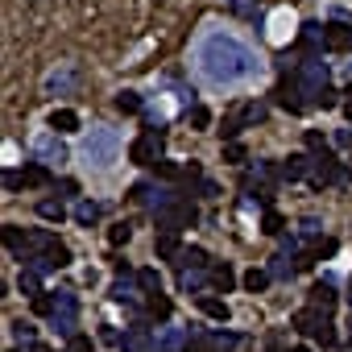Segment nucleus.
I'll return each instance as SVG.
<instances>
[{"mask_svg": "<svg viewBox=\"0 0 352 352\" xmlns=\"http://www.w3.org/2000/svg\"><path fill=\"white\" fill-rule=\"evenodd\" d=\"M195 67H199V75H204L212 87H236V83H249V79L261 75L257 54H253L241 38H232V34H224V30H212V34L199 38V46H195Z\"/></svg>", "mask_w": 352, "mask_h": 352, "instance_id": "f257e3e1", "label": "nucleus"}, {"mask_svg": "<svg viewBox=\"0 0 352 352\" xmlns=\"http://www.w3.org/2000/svg\"><path fill=\"white\" fill-rule=\"evenodd\" d=\"M79 153H83V162L91 166V170H108L116 157H120V137H116V129H91L87 137H83V145H79Z\"/></svg>", "mask_w": 352, "mask_h": 352, "instance_id": "f03ea898", "label": "nucleus"}, {"mask_svg": "<svg viewBox=\"0 0 352 352\" xmlns=\"http://www.w3.org/2000/svg\"><path fill=\"white\" fill-rule=\"evenodd\" d=\"M290 327L294 331H302V336H311L315 344H323V348H336V323H331V315L327 311H319V307H302V311H294V319H290Z\"/></svg>", "mask_w": 352, "mask_h": 352, "instance_id": "7ed1b4c3", "label": "nucleus"}, {"mask_svg": "<svg viewBox=\"0 0 352 352\" xmlns=\"http://www.w3.org/2000/svg\"><path fill=\"white\" fill-rule=\"evenodd\" d=\"M195 204L191 199H183V195H170L162 208H157V228L162 232H179V228H191L195 224Z\"/></svg>", "mask_w": 352, "mask_h": 352, "instance_id": "20e7f679", "label": "nucleus"}, {"mask_svg": "<svg viewBox=\"0 0 352 352\" xmlns=\"http://www.w3.org/2000/svg\"><path fill=\"white\" fill-rule=\"evenodd\" d=\"M162 145H166V133H162V129H145V133L129 145V162L153 166V162H162Z\"/></svg>", "mask_w": 352, "mask_h": 352, "instance_id": "39448f33", "label": "nucleus"}, {"mask_svg": "<svg viewBox=\"0 0 352 352\" xmlns=\"http://www.w3.org/2000/svg\"><path fill=\"white\" fill-rule=\"evenodd\" d=\"M311 183L315 187H327V183H352V170L348 166H340L331 153H315V170H311Z\"/></svg>", "mask_w": 352, "mask_h": 352, "instance_id": "423d86ee", "label": "nucleus"}, {"mask_svg": "<svg viewBox=\"0 0 352 352\" xmlns=\"http://www.w3.org/2000/svg\"><path fill=\"white\" fill-rule=\"evenodd\" d=\"M5 187L21 191V187H50V170L46 162H30L25 170H5Z\"/></svg>", "mask_w": 352, "mask_h": 352, "instance_id": "0eeeda50", "label": "nucleus"}, {"mask_svg": "<svg viewBox=\"0 0 352 352\" xmlns=\"http://www.w3.org/2000/svg\"><path fill=\"white\" fill-rule=\"evenodd\" d=\"M54 331H63V336H75V319H79V302H75V294H67V290H58V307H54Z\"/></svg>", "mask_w": 352, "mask_h": 352, "instance_id": "6e6552de", "label": "nucleus"}, {"mask_svg": "<svg viewBox=\"0 0 352 352\" xmlns=\"http://www.w3.org/2000/svg\"><path fill=\"white\" fill-rule=\"evenodd\" d=\"M278 104H282L286 112H294V116L311 108V104L302 100V87H298V79H294V75H282V83H278Z\"/></svg>", "mask_w": 352, "mask_h": 352, "instance_id": "1a4fd4ad", "label": "nucleus"}, {"mask_svg": "<svg viewBox=\"0 0 352 352\" xmlns=\"http://www.w3.org/2000/svg\"><path fill=\"white\" fill-rule=\"evenodd\" d=\"M261 120H265V108H261V104H245V108H236V112L224 120L220 133H224V137H236L245 124H261Z\"/></svg>", "mask_w": 352, "mask_h": 352, "instance_id": "9d476101", "label": "nucleus"}, {"mask_svg": "<svg viewBox=\"0 0 352 352\" xmlns=\"http://www.w3.org/2000/svg\"><path fill=\"white\" fill-rule=\"evenodd\" d=\"M323 50H327V54H348V50H352V25L327 21V25H323Z\"/></svg>", "mask_w": 352, "mask_h": 352, "instance_id": "9b49d317", "label": "nucleus"}, {"mask_svg": "<svg viewBox=\"0 0 352 352\" xmlns=\"http://www.w3.org/2000/svg\"><path fill=\"white\" fill-rule=\"evenodd\" d=\"M311 170H315V157H307V153H290V157L278 166L282 183H298V179H311Z\"/></svg>", "mask_w": 352, "mask_h": 352, "instance_id": "f8f14e48", "label": "nucleus"}, {"mask_svg": "<svg viewBox=\"0 0 352 352\" xmlns=\"http://www.w3.org/2000/svg\"><path fill=\"white\" fill-rule=\"evenodd\" d=\"M34 241H38V232H25V228H17V224L5 228V245H9V253H17L21 261L34 257Z\"/></svg>", "mask_w": 352, "mask_h": 352, "instance_id": "ddd939ff", "label": "nucleus"}, {"mask_svg": "<svg viewBox=\"0 0 352 352\" xmlns=\"http://www.w3.org/2000/svg\"><path fill=\"white\" fill-rule=\"evenodd\" d=\"M336 253V236H311V249L298 257V270H311L315 261H323V257H331Z\"/></svg>", "mask_w": 352, "mask_h": 352, "instance_id": "4468645a", "label": "nucleus"}, {"mask_svg": "<svg viewBox=\"0 0 352 352\" xmlns=\"http://www.w3.org/2000/svg\"><path fill=\"white\" fill-rule=\"evenodd\" d=\"M34 153H38V162H67V149H63V141H58V133L54 137H38L34 141Z\"/></svg>", "mask_w": 352, "mask_h": 352, "instance_id": "2eb2a0df", "label": "nucleus"}, {"mask_svg": "<svg viewBox=\"0 0 352 352\" xmlns=\"http://www.w3.org/2000/svg\"><path fill=\"white\" fill-rule=\"evenodd\" d=\"M311 307H319V311H327V315L336 311V286H331L327 278L311 286Z\"/></svg>", "mask_w": 352, "mask_h": 352, "instance_id": "dca6fc26", "label": "nucleus"}, {"mask_svg": "<svg viewBox=\"0 0 352 352\" xmlns=\"http://www.w3.org/2000/svg\"><path fill=\"white\" fill-rule=\"evenodd\" d=\"M157 257H162V261L183 257V241H179V232H162V236H157Z\"/></svg>", "mask_w": 352, "mask_h": 352, "instance_id": "f3484780", "label": "nucleus"}, {"mask_svg": "<svg viewBox=\"0 0 352 352\" xmlns=\"http://www.w3.org/2000/svg\"><path fill=\"white\" fill-rule=\"evenodd\" d=\"M50 129H54V133H75V129H79V112L54 108V112H50Z\"/></svg>", "mask_w": 352, "mask_h": 352, "instance_id": "a211bd4d", "label": "nucleus"}, {"mask_svg": "<svg viewBox=\"0 0 352 352\" xmlns=\"http://www.w3.org/2000/svg\"><path fill=\"white\" fill-rule=\"evenodd\" d=\"M100 216H104V208H100L96 199H79V204H75V220H79L83 228H91Z\"/></svg>", "mask_w": 352, "mask_h": 352, "instance_id": "6ab92c4d", "label": "nucleus"}, {"mask_svg": "<svg viewBox=\"0 0 352 352\" xmlns=\"http://www.w3.org/2000/svg\"><path fill=\"white\" fill-rule=\"evenodd\" d=\"M212 286H216L220 294H228V290L236 286V274H232V265H228V261H220V265H212Z\"/></svg>", "mask_w": 352, "mask_h": 352, "instance_id": "aec40b11", "label": "nucleus"}, {"mask_svg": "<svg viewBox=\"0 0 352 352\" xmlns=\"http://www.w3.org/2000/svg\"><path fill=\"white\" fill-rule=\"evenodd\" d=\"M270 278H274L270 270H257V265H253V270H249V274H245L241 282H245V290H249V294H261V290L270 286Z\"/></svg>", "mask_w": 352, "mask_h": 352, "instance_id": "412c9836", "label": "nucleus"}, {"mask_svg": "<svg viewBox=\"0 0 352 352\" xmlns=\"http://www.w3.org/2000/svg\"><path fill=\"white\" fill-rule=\"evenodd\" d=\"M174 265H179V274H183V270H204V265H208V253H204V249H183V257L174 261Z\"/></svg>", "mask_w": 352, "mask_h": 352, "instance_id": "4be33fe9", "label": "nucleus"}, {"mask_svg": "<svg viewBox=\"0 0 352 352\" xmlns=\"http://www.w3.org/2000/svg\"><path fill=\"white\" fill-rule=\"evenodd\" d=\"M145 315L149 319H170V298L166 294H149L145 298Z\"/></svg>", "mask_w": 352, "mask_h": 352, "instance_id": "5701e85b", "label": "nucleus"}, {"mask_svg": "<svg viewBox=\"0 0 352 352\" xmlns=\"http://www.w3.org/2000/svg\"><path fill=\"white\" fill-rule=\"evenodd\" d=\"M199 311H204L208 319H220V323L228 319V302H220V298H208V294L199 298Z\"/></svg>", "mask_w": 352, "mask_h": 352, "instance_id": "b1692460", "label": "nucleus"}, {"mask_svg": "<svg viewBox=\"0 0 352 352\" xmlns=\"http://www.w3.org/2000/svg\"><path fill=\"white\" fill-rule=\"evenodd\" d=\"M137 286H141L145 294H162V278H157V270H137Z\"/></svg>", "mask_w": 352, "mask_h": 352, "instance_id": "393cba45", "label": "nucleus"}, {"mask_svg": "<svg viewBox=\"0 0 352 352\" xmlns=\"http://www.w3.org/2000/svg\"><path fill=\"white\" fill-rule=\"evenodd\" d=\"M153 174H157V179H170V183H174V179H183L187 170H183L179 162H166V157H162V162H153Z\"/></svg>", "mask_w": 352, "mask_h": 352, "instance_id": "a878e982", "label": "nucleus"}, {"mask_svg": "<svg viewBox=\"0 0 352 352\" xmlns=\"http://www.w3.org/2000/svg\"><path fill=\"white\" fill-rule=\"evenodd\" d=\"M116 112H124V116L141 112V96H137V91H120V96H116Z\"/></svg>", "mask_w": 352, "mask_h": 352, "instance_id": "bb28decb", "label": "nucleus"}, {"mask_svg": "<svg viewBox=\"0 0 352 352\" xmlns=\"http://www.w3.org/2000/svg\"><path fill=\"white\" fill-rule=\"evenodd\" d=\"M17 286H21V294H34V298H42V282H38V274H34V270H21Z\"/></svg>", "mask_w": 352, "mask_h": 352, "instance_id": "cd10ccee", "label": "nucleus"}, {"mask_svg": "<svg viewBox=\"0 0 352 352\" xmlns=\"http://www.w3.org/2000/svg\"><path fill=\"white\" fill-rule=\"evenodd\" d=\"M183 352H220V344H216L212 336H191V340L183 344Z\"/></svg>", "mask_w": 352, "mask_h": 352, "instance_id": "c85d7f7f", "label": "nucleus"}, {"mask_svg": "<svg viewBox=\"0 0 352 352\" xmlns=\"http://www.w3.org/2000/svg\"><path fill=\"white\" fill-rule=\"evenodd\" d=\"M38 216H42V220H63L67 208H63L58 199H42V204H38Z\"/></svg>", "mask_w": 352, "mask_h": 352, "instance_id": "c756f323", "label": "nucleus"}, {"mask_svg": "<svg viewBox=\"0 0 352 352\" xmlns=\"http://www.w3.org/2000/svg\"><path fill=\"white\" fill-rule=\"evenodd\" d=\"M282 228H286V220H282V212H274V208H270V212L261 216V232H270V236H278Z\"/></svg>", "mask_w": 352, "mask_h": 352, "instance_id": "7c9ffc66", "label": "nucleus"}, {"mask_svg": "<svg viewBox=\"0 0 352 352\" xmlns=\"http://www.w3.org/2000/svg\"><path fill=\"white\" fill-rule=\"evenodd\" d=\"M129 236H133V228H129L124 220H116V224L108 228V245H129Z\"/></svg>", "mask_w": 352, "mask_h": 352, "instance_id": "2f4dec72", "label": "nucleus"}, {"mask_svg": "<svg viewBox=\"0 0 352 352\" xmlns=\"http://www.w3.org/2000/svg\"><path fill=\"white\" fill-rule=\"evenodd\" d=\"M71 83H75V71H71V67H67V71H63V75H58V71H54V75H50V79H46V87H50V91H58V87H71Z\"/></svg>", "mask_w": 352, "mask_h": 352, "instance_id": "473e14b6", "label": "nucleus"}, {"mask_svg": "<svg viewBox=\"0 0 352 352\" xmlns=\"http://www.w3.org/2000/svg\"><path fill=\"white\" fill-rule=\"evenodd\" d=\"M228 9H232L236 17H257V5H253V0H228Z\"/></svg>", "mask_w": 352, "mask_h": 352, "instance_id": "72a5a7b5", "label": "nucleus"}, {"mask_svg": "<svg viewBox=\"0 0 352 352\" xmlns=\"http://www.w3.org/2000/svg\"><path fill=\"white\" fill-rule=\"evenodd\" d=\"M124 278H129V274H124ZM124 278H120V282L112 286V298H116V302H133V286H129Z\"/></svg>", "mask_w": 352, "mask_h": 352, "instance_id": "f704fd0d", "label": "nucleus"}, {"mask_svg": "<svg viewBox=\"0 0 352 352\" xmlns=\"http://www.w3.org/2000/svg\"><path fill=\"white\" fill-rule=\"evenodd\" d=\"M191 124H195V129H208V124H212V112H208V108H191Z\"/></svg>", "mask_w": 352, "mask_h": 352, "instance_id": "c9c22d12", "label": "nucleus"}, {"mask_svg": "<svg viewBox=\"0 0 352 352\" xmlns=\"http://www.w3.org/2000/svg\"><path fill=\"white\" fill-rule=\"evenodd\" d=\"M307 149H315V153H327V141H323V133H307Z\"/></svg>", "mask_w": 352, "mask_h": 352, "instance_id": "e433bc0d", "label": "nucleus"}, {"mask_svg": "<svg viewBox=\"0 0 352 352\" xmlns=\"http://www.w3.org/2000/svg\"><path fill=\"white\" fill-rule=\"evenodd\" d=\"M270 274H274V278H286V274H294V270L286 265V253H278V257H274V270H270Z\"/></svg>", "mask_w": 352, "mask_h": 352, "instance_id": "4c0bfd02", "label": "nucleus"}, {"mask_svg": "<svg viewBox=\"0 0 352 352\" xmlns=\"http://www.w3.org/2000/svg\"><path fill=\"white\" fill-rule=\"evenodd\" d=\"M179 278H183V290H199V286H204V278H199V274H191V270H183Z\"/></svg>", "mask_w": 352, "mask_h": 352, "instance_id": "58836bf2", "label": "nucleus"}, {"mask_svg": "<svg viewBox=\"0 0 352 352\" xmlns=\"http://www.w3.org/2000/svg\"><path fill=\"white\" fill-rule=\"evenodd\" d=\"M71 352H91V340L75 331V336H71Z\"/></svg>", "mask_w": 352, "mask_h": 352, "instance_id": "ea45409f", "label": "nucleus"}, {"mask_svg": "<svg viewBox=\"0 0 352 352\" xmlns=\"http://www.w3.org/2000/svg\"><path fill=\"white\" fill-rule=\"evenodd\" d=\"M224 157H228V162H241V157H245V145H236V141H232V145L224 149Z\"/></svg>", "mask_w": 352, "mask_h": 352, "instance_id": "a19ab883", "label": "nucleus"}, {"mask_svg": "<svg viewBox=\"0 0 352 352\" xmlns=\"http://www.w3.org/2000/svg\"><path fill=\"white\" fill-rule=\"evenodd\" d=\"M30 352H54V348H46V344H38V340H34V344H30Z\"/></svg>", "mask_w": 352, "mask_h": 352, "instance_id": "79ce46f5", "label": "nucleus"}, {"mask_svg": "<svg viewBox=\"0 0 352 352\" xmlns=\"http://www.w3.org/2000/svg\"><path fill=\"white\" fill-rule=\"evenodd\" d=\"M270 352H311V348H278V344H274Z\"/></svg>", "mask_w": 352, "mask_h": 352, "instance_id": "37998d69", "label": "nucleus"}, {"mask_svg": "<svg viewBox=\"0 0 352 352\" xmlns=\"http://www.w3.org/2000/svg\"><path fill=\"white\" fill-rule=\"evenodd\" d=\"M344 116H348V124H352V100H348V104H344Z\"/></svg>", "mask_w": 352, "mask_h": 352, "instance_id": "c03bdc74", "label": "nucleus"}, {"mask_svg": "<svg viewBox=\"0 0 352 352\" xmlns=\"http://www.w3.org/2000/svg\"><path fill=\"white\" fill-rule=\"evenodd\" d=\"M340 352H352V344H344V348H340Z\"/></svg>", "mask_w": 352, "mask_h": 352, "instance_id": "a18cd8bd", "label": "nucleus"}, {"mask_svg": "<svg viewBox=\"0 0 352 352\" xmlns=\"http://www.w3.org/2000/svg\"><path fill=\"white\" fill-rule=\"evenodd\" d=\"M348 96H352V87H348Z\"/></svg>", "mask_w": 352, "mask_h": 352, "instance_id": "49530a36", "label": "nucleus"}]
</instances>
